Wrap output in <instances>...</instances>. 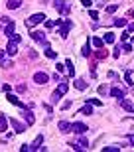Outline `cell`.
Returning a JSON list of instances; mask_svg holds the SVG:
<instances>
[{
    "label": "cell",
    "instance_id": "obj_1",
    "mask_svg": "<svg viewBox=\"0 0 134 152\" xmlns=\"http://www.w3.org/2000/svg\"><path fill=\"white\" fill-rule=\"evenodd\" d=\"M67 89H69V85H67L65 81H61V85H59V87L53 91V95H51V101L57 103V101H59V97H63V95L67 93Z\"/></svg>",
    "mask_w": 134,
    "mask_h": 152
},
{
    "label": "cell",
    "instance_id": "obj_2",
    "mask_svg": "<svg viewBox=\"0 0 134 152\" xmlns=\"http://www.w3.org/2000/svg\"><path fill=\"white\" fill-rule=\"evenodd\" d=\"M44 20H47V18H45V14H34V16H30L28 20H26V26H28V28H32V26H36V24H42Z\"/></svg>",
    "mask_w": 134,
    "mask_h": 152
},
{
    "label": "cell",
    "instance_id": "obj_3",
    "mask_svg": "<svg viewBox=\"0 0 134 152\" xmlns=\"http://www.w3.org/2000/svg\"><path fill=\"white\" fill-rule=\"evenodd\" d=\"M87 130H89V126L85 123H73L71 124V132H75V134H85Z\"/></svg>",
    "mask_w": 134,
    "mask_h": 152
},
{
    "label": "cell",
    "instance_id": "obj_4",
    "mask_svg": "<svg viewBox=\"0 0 134 152\" xmlns=\"http://www.w3.org/2000/svg\"><path fill=\"white\" fill-rule=\"evenodd\" d=\"M53 6H55L59 12H63V14H67V12L71 10V6H69V2H65V0H53Z\"/></svg>",
    "mask_w": 134,
    "mask_h": 152
},
{
    "label": "cell",
    "instance_id": "obj_5",
    "mask_svg": "<svg viewBox=\"0 0 134 152\" xmlns=\"http://www.w3.org/2000/svg\"><path fill=\"white\" fill-rule=\"evenodd\" d=\"M34 81H36L38 85H44V83L50 81V75L45 73V71H38V73H34Z\"/></svg>",
    "mask_w": 134,
    "mask_h": 152
},
{
    "label": "cell",
    "instance_id": "obj_6",
    "mask_svg": "<svg viewBox=\"0 0 134 152\" xmlns=\"http://www.w3.org/2000/svg\"><path fill=\"white\" fill-rule=\"evenodd\" d=\"M71 26H73L71 20H63V22H61V30H59V36H61V38H67V34H69Z\"/></svg>",
    "mask_w": 134,
    "mask_h": 152
},
{
    "label": "cell",
    "instance_id": "obj_7",
    "mask_svg": "<svg viewBox=\"0 0 134 152\" xmlns=\"http://www.w3.org/2000/svg\"><path fill=\"white\" fill-rule=\"evenodd\" d=\"M10 124H12V129L16 130L18 134H22L24 130H26V124H22L20 121H16V118H10Z\"/></svg>",
    "mask_w": 134,
    "mask_h": 152
},
{
    "label": "cell",
    "instance_id": "obj_8",
    "mask_svg": "<svg viewBox=\"0 0 134 152\" xmlns=\"http://www.w3.org/2000/svg\"><path fill=\"white\" fill-rule=\"evenodd\" d=\"M32 36L34 39H36V42H39V44H44L45 48H47V39H45V36H44V32H32Z\"/></svg>",
    "mask_w": 134,
    "mask_h": 152
},
{
    "label": "cell",
    "instance_id": "obj_9",
    "mask_svg": "<svg viewBox=\"0 0 134 152\" xmlns=\"http://www.w3.org/2000/svg\"><path fill=\"white\" fill-rule=\"evenodd\" d=\"M22 115H24V121H26V124H28V126H32V124H34V113L30 111V109H26Z\"/></svg>",
    "mask_w": 134,
    "mask_h": 152
},
{
    "label": "cell",
    "instance_id": "obj_10",
    "mask_svg": "<svg viewBox=\"0 0 134 152\" xmlns=\"http://www.w3.org/2000/svg\"><path fill=\"white\" fill-rule=\"evenodd\" d=\"M4 53H6V51H0V65H2L4 69H10V67H14V63H12V61L4 59Z\"/></svg>",
    "mask_w": 134,
    "mask_h": 152
},
{
    "label": "cell",
    "instance_id": "obj_11",
    "mask_svg": "<svg viewBox=\"0 0 134 152\" xmlns=\"http://www.w3.org/2000/svg\"><path fill=\"white\" fill-rule=\"evenodd\" d=\"M42 142H44V134H39L36 140H34V144H30V148L32 150H42Z\"/></svg>",
    "mask_w": 134,
    "mask_h": 152
},
{
    "label": "cell",
    "instance_id": "obj_12",
    "mask_svg": "<svg viewBox=\"0 0 134 152\" xmlns=\"http://www.w3.org/2000/svg\"><path fill=\"white\" fill-rule=\"evenodd\" d=\"M16 44H18V42H14V39H12L10 44L6 45V53H8V56H14V53H16V51H18V48H16Z\"/></svg>",
    "mask_w": 134,
    "mask_h": 152
},
{
    "label": "cell",
    "instance_id": "obj_13",
    "mask_svg": "<svg viewBox=\"0 0 134 152\" xmlns=\"http://www.w3.org/2000/svg\"><path fill=\"white\" fill-rule=\"evenodd\" d=\"M6 99H8V103H12V105H16V107H22V109H26V107H24V103L20 101L18 97H14V95H8Z\"/></svg>",
    "mask_w": 134,
    "mask_h": 152
},
{
    "label": "cell",
    "instance_id": "obj_14",
    "mask_svg": "<svg viewBox=\"0 0 134 152\" xmlns=\"http://www.w3.org/2000/svg\"><path fill=\"white\" fill-rule=\"evenodd\" d=\"M57 129L61 130V132H71V123H67V121H61V123L57 124Z\"/></svg>",
    "mask_w": 134,
    "mask_h": 152
},
{
    "label": "cell",
    "instance_id": "obj_15",
    "mask_svg": "<svg viewBox=\"0 0 134 152\" xmlns=\"http://www.w3.org/2000/svg\"><path fill=\"white\" fill-rule=\"evenodd\" d=\"M120 107H122L124 111H130V113H132V111H134V109H132V103H130L128 99H124V97H122V99H120Z\"/></svg>",
    "mask_w": 134,
    "mask_h": 152
},
{
    "label": "cell",
    "instance_id": "obj_16",
    "mask_svg": "<svg viewBox=\"0 0 134 152\" xmlns=\"http://www.w3.org/2000/svg\"><path fill=\"white\" fill-rule=\"evenodd\" d=\"M8 8H10V10H16V8H20V6H22V0H8Z\"/></svg>",
    "mask_w": 134,
    "mask_h": 152
},
{
    "label": "cell",
    "instance_id": "obj_17",
    "mask_svg": "<svg viewBox=\"0 0 134 152\" xmlns=\"http://www.w3.org/2000/svg\"><path fill=\"white\" fill-rule=\"evenodd\" d=\"M111 95L112 97H118V99H122V97H124V91L118 89V87H112V89H111Z\"/></svg>",
    "mask_w": 134,
    "mask_h": 152
},
{
    "label": "cell",
    "instance_id": "obj_18",
    "mask_svg": "<svg viewBox=\"0 0 134 152\" xmlns=\"http://www.w3.org/2000/svg\"><path fill=\"white\" fill-rule=\"evenodd\" d=\"M4 34L6 36H8V38H12V34H14V22H8V24H6V28H4Z\"/></svg>",
    "mask_w": 134,
    "mask_h": 152
},
{
    "label": "cell",
    "instance_id": "obj_19",
    "mask_svg": "<svg viewBox=\"0 0 134 152\" xmlns=\"http://www.w3.org/2000/svg\"><path fill=\"white\" fill-rule=\"evenodd\" d=\"M65 67L69 69V77H75V67H73V61H71V59H67V61H65Z\"/></svg>",
    "mask_w": 134,
    "mask_h": 152
},
{
    "label": "cell",
    "instance_id": "obj_20",
    "mask_svg": "<svg viewBox=\"0 0 134 152\" xmlns=\"http://www.w3.org/2000/svg\"><path fill=\"white\" fill-rule=\"evenodd\" d=\"M6 129H8V121H6L4 115H0V132H4Z\"/></svg>",
    "mask_w": 134,
    "mask_h": 152
},
{
    "label": "cell",
    "instance_id": "obj_21",
    "mask_svg": "<svg viewBox=\"0 0 134 152\" xmlns=\"http://www.w3.org/2000/svg\"><path fill=\"white\" fill-rule=\"evenodd\" d=\"M91 42H93V45H95L97 50H100L103 44H105V39H100V38H91Z\"/></svg>",
    "mask_w": 134,
    "mask_h": 152
},
{
    "label": "cell",
    "instance_id": "obj_22",
    "mask_svg": "<svg viewBox=\"0 0 134 152\" xmlns=\"http://www.w3.org/2000/svg\"><path fill=\"white\" fill-rule=\"evenodd\" d=\"M75 87H77L79 91H85L87 89V83H85L83 79H77V81H75Z\"/></svg>",
    "mask_w": 134,
    "mask_h": 152
},
{
    "label": "cell",
    "instance_id": "obj_23",
    "mask_svg": "<svg viewBox=\"0 0 134 152\" xmlns=\"http://www.w3.org/2000/svg\"><path fill=\"white\" fill-rule=\"evenodd\" d=\"M103 39H105L106 44H112V42H114V34H112V32H106V34L103 36Z\"/></svg>",
    "mask_w": 134,
    "mask_h": 152
},
{
    "label": "cell",
    "instance_id": "obj_24",
    "mask_svg": "<svg viewBox=\"0 0 134 152\" xmlns=\"http://www.w3.org/2000/svg\"><path fill=\"white\" fill-rule=\"evenodd\" d=\"M81 115H93V107H91V103H87V105L81 109Z\"/></svg>",
    "mask_w": 134,
    "mask_h": 152
},
{
    "label": "cell",
    "instance_id": "obj_25",
    "mask_svg": "<svg viewBox=\"0 0 134 152\" xmlns=\"http://www.w3.org/2000/svg\"><path fill=\"white\" fill-rule=\"evenodd\" d=\"M114 26H117V28H124V26H126V18H117V20H114Z\"/></svg>",
    "mask_w": 134,
    "mask_h": 152
},
{
    "label": "cell",
    "instance_id": "obj_26",
    "mask_svg": "<svg viewBox=\"0 0 134 152\" xmlns=\"http://www.w3.org/2000/svg\"><path fill=\"white\" fill-rule=\"evenodd\" d=\"M45 56L50 57V59H55V57H57V53H55V51H53V50H51L50 45H47V48H45Z\"/></svg>",
    "mask_w": 134,
    "mask_h": 152
},
{
    "label": "cell",
    "instance_id": "obj_27",
    "mask_svg": "<svg viewBox=\"0 0 134 152\" xmlns=\"http://www.w3.org/2000/svg\"><path fill=\"white\" fill-rule=\"evenodd\" d=\"M120 51H122V45H117L114 51H112V57H120Z\"/></svg>",
    "mask_w": 134,
    "mask_h": 152
},
{
    "label": "cell",
    "instance_id": "obj_28",
    "mask_svg": "<svg viewBox=\"0 0 134 152\" xmlns=\"http://www.w3.org/2000/svg\"><path fill=\"white\" fill-rule=\"evenodd\" d=\"M81 53H83L85 57H89V56H91V51H89V44H85V45H83V50H81Z\"/></svg>",
    "mask_w": 134,
    "mask_h": 152
},
{
    "label": "cell",
    "instance_id": "obj_29",
    "mask_svg": "<svg viewBox=\"0 0 134 152\" xmlns=\"http://www.w3.org/2000/svg\"><path fill=\"white\" fill-rule=\"evenodd\" d=\"M103 150H105V152H118V150H120V146H105Z\"/></svg>",
    "mask_w": 134,
    "mask_h": 152
},
{
    "label": "cell",
    "instance_id": "obj_30",
    "mask_svg": "<svg viewBox=\"0 0 134 152\" xmlns=\"http://www.w3.org/2000/svg\"><path fill=\"white\" fill-rule=\"evenodd\" d=\"M124 79H126V83H128V85H134L132 83V73H130V71H126V73H124Z\"/></svg>",
    "mask_w": 134,
    "mask_h": 152
},
{
    "label": "cell",
    "instance_id": "obj_31",
    "mask_svg": "<svg viewBox=\"0 0 134 152\" xmlns=\"http://www.w3.org/2000/svg\"><path fill=\"white\" fill-rule=\"evenodd\" d=\"M87 103H91V105H97V107H100V105H103V101H99V99H87Z\"/></svg>",
    "mask_w": 134,
    "mask_h": 152
},
{
    "label": "cell",
    "instance_id": "obj_32",
    "mask_svg": "<svg viewBox=\"0 0 134 152\" xmlns=\"http://www.w3.org/2000/svg\"><path fill=\"white\" fill-rule=\"evenodd\" d=\"M117 8H118V4H111L109 8H106V12H109V14H112V12H117Z\"/></svg>",
    "mask_w": 134,
    "mask_h": 152
},
{
    "label": "cell",
    "instance_id": "obj_33",
    "mask_svg": "<svg viewBox=\"0 0 134 152\" xmlns=\"http://www.w3.org/2000/svg\"><path fill=\"white\" fill-rule=\"evenodd\" d=\"M16 91H18V93H24V91H26V85H24V83H18L16 85Z\"/></svg>",
    "mask_w": 134,
    "mask_h": 152
},
{
    "label": "cell",
    "instance_id": "obj_34",
    "mask_svg": "<svg viewBox=\"0 0 134 152\" xmlns=\"http://www.w3.org/2000/svg\"><path fill=\"white\" fill-rule=\"evenodd\" d=\"M79 146H81V148H87V146H89V142H87V138H81V140H79Z\"/></svg>",
    "mask_w": 134,
    "mask_h": 152
},
{
    "label": "cell",
    "instance_id": "obj_35",
    "mask_svg": "<svg viewBox=\"0 0 134 152\" xmlns=\"http://www.w3.org/2000/svg\"><path fill=\"white\" fill-rule=\"evenodd\" d=\"M122 50H124V53H128V51H132V45H130V44H124Z\"/></svg>",
    "mask_w": 134,
    "mask_h": 152
},
{
    "label": "cell",
    "instance_id": "obj_36",
    "mask_svg": "<svg viewBox=\"0 0 134 152\" xmlns=\"http://www.w3.org/2000/svg\"><path fill=\"white\" fill-rule=\"evenodd\" d=\"M105 56H106V53H105V51H103V48H100V50L97 51V57H99V59H103V57H105Z\"/></svg>",
    "mask_w": 134,
    "mask_h": 152
},
{
    "label": "cell",
    "instance_id": "obj_37",
    "mask_svg": "<svg viewBox=\"0 0 134 152\" xmlns=\"http://www.w3.org/2000/svg\"><path fill=\"white\" fill-rule=\"evenodd\" d=\"M55 69H57V73H63V65H61V63H57Z\"/></svg>",
    "mask_w": 134,
    "mask_h": 152
},
{
    "label": "cell",
    "instance_id": "obj_38",
    "mask_svg": "<svg viewBox=\"0 0 134 152\" xmlns=\"http://www.w3.org/2000/svg\"><path fill=\"white\" fill-rule=\"evenodd\" d=\"M120 39H122V42H126V39H128V32H122V36H120Z\"/></svg>",
    "mask_w": 134,
    "mask_h": 152
},
{
    "label": "cell",
    "instance_id": "obj_39",
    "mask_svg": "<svg viewBox=\"0 0 134 152\" xmlns=\"http://www.w3.org/2000/svg\"><path fill=\"white\" fill-rule=\"evenodd\" d=\"M28 51H30V57H32V59H36V57H38V53H36L34 50H28Z\"/></svg>",
    "mask_w": 134,
    "mask_h": 152
},
{
    "label": "cell",
    "instance_id": "obj_40",
    "mask_svg": "<svg viewBox=\"0 0 134 152\" xmlns=\"http://www.w3.org/2000/svg\"><path fill=\"white\" fill-rule=\"evenodd\" d=\"M91 18H93V20H97V18H99V14H97L95 10H91Z\"/></svg>",
    "mask_w": 134,
    "mask_h": 152
},
{
    "label": "cell",
    "instance_id": "obj_41",
    "mask_svg": "<svg viewBox=\"0 0 134 152\" xmlns=\"http://www.w3.org/2000/svg\"><path fill=\"white\" fill-rule=\"evenodd\" d=\"M128 140H130V144L134 146V134H128Z\"/></svg>",
    "mask_w": 134,
    "mask_h": 152
},
{
    "label": "cell",
    "instance_id": "obj_42",
    "mask_svg": "<svg viewBox=\"0 0 134 152\" xmlns=\"http://www.w3.org/2000/svg\"><path fill=\"white\" fill-rule=\"evenodd\" d=\"M83 2V6H91V0H81Z\"/></svg>",
    "mask_w": 134,
    "mask_h": 152
},
{
    "label": "cell",
    "instance_id": "obj_43",
    "mask_svg": "<svg viewBox=\"0 0 134 152\" xmlns=\"http://www.w3.org/2000/svg\"><path fill=\"white\" fill-rule=\"evenodd\" d=\"M128 32H134V24H128Z\"/></svg>",
    "mask_w": 134,
    "mask_h": 152
}]
</instances>
